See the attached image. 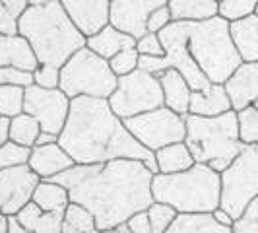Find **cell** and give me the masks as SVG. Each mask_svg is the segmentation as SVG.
I'll list each match as a JSON object with an SVG mask.
<instances>
[{
	"instance_id": "1",
	"label": "cell",
	"mask_w": 258,
	"mask_h": 233,
	"mask_svg": "<svg viewBox=\"0 0 258 233\" xmlns=\"http://www.w3.org/2000/svg\"><path fill=\"white\" fill-rule=\"evenodd\" d=\"M49 181L62 185L70 202L88 208L99 231L122 225L154 204V173L138 159L74 165Z\"/></svg>"
},
{
	"instance_id": "2",
	"label": "cell",
	"mask_w": 258,
	"mask_h": 233,
	"mask_svg": "<svg viewBox=\"0 0 258 233\" xmlns=\"http://www.w3.org/2000/svg\"><path fill=\"white\" fill-rule=\"evenodd\" d=\"M58 144L76 165L105 163L113 159H138L157 175L154 152L138 142L124 121L113 113L107 99L76 97L70 101V113Z\"/></svg>"
},
{
	"instance_id": "3",
	"label": "cell",
	"mask_w": 258,
	"mask_h": 233,
	"mask_svg": "<svg viewBox=\"0 0 258 233\" xmlns=\"http://www.w3.org/2000/svg\"><path fill=\"white\" fill-rule=\"evenodd\" d=\"M18 33L26 39L39 65L62 68L64 63L86 47V37L70 22L58 0L31 4L18 18Z\"/></svg>"
},
{
	"instance_id": "4",
	"label": "cell",
	"mask_w": 258,
	"mask_h": 233,
	"mask_svg": "<svg viewBox=\"0 0 258 233\" xmlns=\"http://www.w3.org/2000/svg\"><path fill=\"white\" fill-rule=\"evenodd\" d=\"M154 202L171 206L177 214H212L221 202V175L204 163L173 175H154Z\"/></svg>"
},
{
	"instance_id": "5",
	"label": "cell",
	"mask_w": 258,
	"mask_h": 233,
	"mask_svg": "<svg viewBox=\"0 0 258 233\" xmlns=\"http://www.w3.org/2000/svg\"><path fill=\"white\" fill-rule=\"evenodd\" d=\"M184 144L196 163H204L221 173L245 148L239 140L237 113L229 111L220 116L184 115Z\"/></svg>"
},
{
	"instance_id": "6",
	"label": "cell",
	"mask_w": 258,
	"mask_h": 233,
	"mask_svg": "<svg viewBox=\"0 0 258 233\" xmlns=\"http://www.w3.org/2000/svg\"><path fill=\"white\" fill-rule=\"evenodd\" d=\"M188 52L210 84H225L243 65L229 31V22L216 16L206 22H186Z\"/></svg>"
},
{
	"instance_id": "7",
	"label": "cell",
	"mask_w": 258,
	"mask_h": 233,
	"mask_svg": "<svg viewBox=\"0 0 258 233\" xmlns=\"http://www.w3.org/2000/svg\"><path fill=\"white\" fill-rule=\"evenodd\" d=\"M118 78L113 74L109 61L90 51L88 47L72 54L60 68V86L70 99L76 97H95L109 99L116 90Z\"/></svg>"
},
{
	"instance_id": "8",
	"label": "cell",
	"mask_w": 258,
	"mask_h": 233,
	"mask_svg": "<svg viewBox=\"0 0 258 233\" xmlns=\"http://www.w3.org/2000/svg\"><path fill=\"white\" fill-rule=\"evenodd\" d=\"M161 39V45L165 49V54L161 59L157 56H140V65L138 68L161 76L165 70H177L186 84L190 86L192 91L208 90L212 84L208 82V78L202 74V70L194 63V59L188 52V33H186V22H173L169 24L163 31L157 33Z\"/></svg>"
},
{
	"instance_id": "9",
	"label": "cell",
	"mask_w": 258,
	"mask_h": 233,
	"mask_svg": "<svg viewBox=\"0 0 258 233\" xmlns=\"http://www.w3.org/2000/svg\"><path fill=\"white\" fill-rule=\"evenodd\" d=\"M221 175V202L233 220L243 216L246 206L258 196V144L245 146L241 154L223 169Z\"/></svg>"
},
{
	"instance_id": "10",
	"label": "cell",
	"mask_w": 258,
	"mask_h": 233,
	"mask_svg": "<svg viewBox=\"0 0 258 233\" xmlns=\"http://www.w3.org/2000/svg\"><path fill=\"white\" fill-rule=\"evenodd\" d=\"M107 101L113 113L122 121L159 109L163 107V91L159 78L138 68L126 76L118 78L115 93Z\"/></svg>"
},
{
	"instance_id": "11",
	"label": "cell",
	"mask_w": 258,
	"mask_h": 233,
	"mask_svg": "<svg viewBox=\"0 0 258 233\" xmlns=\"http://www.w3.org/2000/svg\"><path fill=\"white\" fill-rule=\"evenodd\" d=\"M124 127L146 150L154 154L169 144L184 142L186 136L184 116L173 113L165 105L150 113L124 119Z\"/></svg>"
},
{
	"instance_id": "12",
	"label": "cell",
	"mask_w": 258,
	"mask_h": 233,
	"mask_svg": "<svg viewBox=\"0 0 258 233\" xmlns=\"http://www.w3.org/2000/svg\"><path fill=\"white\" fill-rule=\"evenodd\" d=\"M70 97L64 91L56 90H45L39 86H29L26 88L24 95V113L33 116L41 125L43 132L51 134H60L66 125V119L70 113Z\"/></svg>"
},
{
	"instance_id": "13",
	"label": "cell",
	"mask_w": 258,
	"mask_h": 233,
	"mask_svg": "<svg viewBox=\"0 0 258 233\" xmlns=\"http://www.w3.org/2000/svg\"><path fill=\"white\" fill-rule=\"evenodd\" d=\"M39 181L41 179L29 169L27 163L0 171V208H2V214L12 218L26 204H29Z\"/></svg>"
},
{
	"instance_id": "14",
	"label": "cell",
	"mask_w": 258,
	"mask_h": 233,
	"mask_svg": "<svg viewBox=\"0 0 258 233\" xmlns=\"http://www.w3.org/2000/svg\"><path fill=\"white\" fill-rule=\"evenodd\" d=\"M169 0H111L109 24L136 41L148 33V18Z\"/></svg>"
},
{
	"instance_id": "15",
	"label": "cell",
	"mask_w": 258,
	"mask_h": 233,
	"mask_svg": "<svg viewBox=\"0 0 258 233\" xmlns=\"http://www.w3.org/2000/svg\"><path fill=\"white\" fill-rule=\"evenodd\" d=\"M70 22L88 39L109 26L111 0H58Z\"/></svg>"
},
{
	"instance_id": "16",
	"label": "cell",
	"mask_w": 258,
	"mask_h": 233,
	"mask_svg": "<svg viewBox=\"0 0 258 233\" xmlns=\"http://www.w3.org/2000/svg\"><path fill=\"white\" fill-rule=\"evenodd\" d=\"M27 165L41 181H49L52 177L68 171L70 167H74L76 163L66 154V150L60 144L54 142L47 146H33L29 150Z\"/></svg>"
},
{
	"instance_id": "17",
	"label": "cell",
	"mask_w": 258,
	"mask_h": 233,
	"mask_svg": "<svg viewBox=\"0 0 258 233\" xmlns=\"http://www.w3.org/2000/svg\"><path fill=\"white\" fill-rule=\"evenodd\" d=\"M231 109L237 113L258 101V63H243L223 84Z\"/></svg>"
},
{
	"instance_id": "18",
	"label": "cell",
	"mask_w": 258,
	"mask_h": 233,
	"mask_svg": "<svg viewBox=\"0 0 258 233\" xmlns=\"http://www.w3.org/2000/svg\"><path fill=\"white\" fill-rule=\"evenodd\" d=\"M229 111H233L231 101H229V95L221 84H212L208 90L190 93L188 115L220 116L223 113H229Z\"/></svg>"
},
{
	"instance_id": "19",
	"label": "cell",
	"mask_w": 258,
	"mask_h": 233,
	"mask_svg": "<svg viewBox=\"0 0 258 233\" xmlns=\"http://www.w3.org/2000/svg\"><path fill=\"white\" fill-rule=\"evenodd\" d=\"M2 66H16L29 72H33L39 66L29 43L20 33H0V68Z\"/></svg>"
},
{
	"instance_id": "20",
	"label": "cell",
	"mask_w": 258,
	"mask_h": 233,
	"mask_svg": "<svg viewBox=\"0 0 258 233\" xmlns=\"http://www.w3.org/2000/svg\"><path fill=\"white\" fill-rule=\"evenodd\" d=\"M229 31L243 63H258V14L229 22Z\"/></svg>"
},
{
	"instance_id": "21",
	"label": "cell",
	"mask_w": 258,
	"mask_h": 233,
	"mask_svg": "<svg viewBox=\"0 0 258 233\" xmlns=\"http://www.w3.org/2000/svg\"><path fill=\"white\" fill-rule=\"evenodd\" d=\"M161 91H163V105L171 109L177 115H188V105H190V86L177 70H165L159 76Z\"/></svg>"
},
{
	"instance_id": "22",
	"label": "cell",
	"mask_w": 258,
	"mask_h": 233,
	"mask_svg": "<svg viewBox=\"0 0 258 233\" xmlns=\"http://www.w3.org/2000/svg\"><path fill=\"white\" fill-rule=\"evenodd\" d=\"M86 47L95 52V54H99L105 61H111L118 52L126 51V49H134L136 47V39L122 33V31H118L116 27L109 24L99 33L86 39Z\"/></svg>"
},
{
	"instance_id": "23",
	"label": "cell",
	"mask_w": 258,
	"mask_h": 233,
	"mask_svg": "<svg viewBox=\"0 0 258 233\" xmlns=\"http://www.w3.org/2000/svg\"><path fill=\"white\" fill-rule=\"evenodd\" d=\"M64 212H43L35 202H29L16 214L18 223L29 233H62Z\"/></svg>"
},
{
	"instance_id": "24",
	"label": "cell",
	"mask_w": 258,
	"mask_h": 233,
	"mask_svg": "<svg viewBox=\"0 0 258 233\" xmlns=\"http://www.w3.org/2000/svg\"><path fill=\"white\" fill-rule=\"evenodd\" d=\"M167 8L173 22H206L220 16L218 0H169Z\"/></svg>"
},
{
	"instance_id": "25",
	"label": "cell",
	"mask_w": 258,
	"mask_h": 233,
	"mask_svg": "<svg viewBox=\"0 0 258 233\" xmlns=\"http://www.w3.org/2000/svg\"><path fill=\"white\" fill-rule=\"evenodd\" d=\"M155 163H157V173L161 175H173V173H182L190 169L196 163L190 150L184 142L169 144L165 148L155 152Z\"/></svg>"
},
{
	"instance_id": "26",
	"label": "cell",
	"mask_w": 258,
	"mask_h": 233,
	"mask_svg": "<svg viewBox=\"0 0 258 233\" xmlns=\"http://www.w3.org/2000/svg\"><path fill=\"white\" fill-rule=\"evenodd\" d=\"M31 202H35L43 212H64L70 204V196L62 185L52 181H39L33 191Z\"/></svg>"
},
{
	"instance_id": "27",
	"label": "cell",
	"mask_w": 258,
	"mask_h": 233,
	"mask_svg": "<svg viewBox=\"0 0 258 233\" xmlns=\"http://www.w3.org/2000/svg\"><path fill=\"white\" fill-rule=\"evenodd\" d=\"M165 233H231V227L220 225L212 214H179Z\"/></svg>"
},
{
	"instance_id": "28",
	"label": "cell",
	"mask_w": 258,
	"mask_h": 233,
	"mask_svg": "<svg viewBox=\"0 0 258 233\" xmlns=\"http://www.w3.org/2000/svg\"><path fill=\"white\" fill-rule=\"evenodd\" d=\"M39 134H41V125H39L33 116L22 113V115L10 119L8 142L31 150L35 146V142H37Z\"/></svg>"
},
{
	"instance_id": "29",
	"label": "cell",
	"mask_w": 258,
	"mask_h": 233,
	"mask_svg": "<svg viewBox=\"0 0 258 233\" xmlns=\"http://www.w3.org/2000/svg\"><path fill=\"white\" fill-rule=\"evenodd\" d=\"M95 229V218L88 208L70 202L62 218V233H88Z\"/></svg>"
},
{
	"instance_id": "30",
	"label": "cell",
	"mask_w": 258,
	"mask_h": 233,
	"mask_svg": "<svg viewBox=\"0 0 258 233\" xmlns=\"http://www.w3.org/2000/svg\"><path fill=\"white\" fill-rule=\"evenodd\" d=\"M237 130L243 146L258 144V109L254 105L237 111Z\"/></svg>"
},
{
	"instance_id": "31",
	"label": "cell",
	"mask_w": 258,
	"mask_h": 233,
	"mask_svg": "<svg viewBox=\"0 0 258 233\" xmlns=\"http://www.w3.org/2000/svg\"><path fill=\"white\" fill-rule=\"evenodd\" d=\"M26 88L20 86H0V116L14 119L24 113Z\"/></svg>"
},
{
	"instance_id": "32",
	"label": "cell",
	"mask_w": 258,
	"mask_h": 233,
	"mask_svg": "<svg viewBox=\"0 0 258 233\" xmlns=\"http://www.w3.org/2000/svg\"><path fill=\"white\" fill-rule=\"evenodd\" d=\"M258 10V0H221L220 16L227 22L243 20L246 16H252Z\"/></svg>"
},
{
	"instance_id": "33",
	"label": "cell",
	"mask_w": 258,
	"mask_h": 233,
	"mask_svg": "<svg viewBox=\"0 0 258 233\" xmlns=\"http://www.w3.org/2000/svg\"><path fill=\"white\" fill-rule=\"evenodd\" d=\"M148 216H150V225H152V233H165L171 227V223L177 220V212L167 204L161 202H154L148 208Z\"/></svg>"
},
{
	"instance_id": "34",
	"label": "cell",
	"mask_w": 258,
	"mask_h": 233,
	"mask_svg": "<svg viewBox=\"0 0 258 233\" xmlns=\"http://www.w3.org/2000/svg\"><path fill=\"white\" fill-rule=\"evenodd\" d=\"M138 65H140V54L136 51V47L118 52V54H115V56L109 61V66H111V70H113V74H115L116 78L126 76L130 72L138 70Z\"/></svg>"
},
{
	"instance_id": "35",
	"label": "cell",
	"mask_w": 258,
	"mask_h": 233,
	"mask_svg": "<svg viewBox=\"0 0 258 233\" xmlns=\"http://www.w3.org/2000/svg\"><path fill=\"white\" fill-rule=\"evenodd\" d=\"M29 159V150L16 146L12 142H6L0 146V171L8 167H16V165H24Z\"/></svg>"
},
{
	"instance_id": "36",
	"label": "cell",
	"mask_w": 258,
	"mask_h": 233,
	"mask_svg": "<svg viewBox=\"0 0 258 233\" xmlns=\"http://www.w3.org/2000/svg\"><path fill=\"white\" fill-rule=\"evenodd\" d=\"M0 86L29 88V86H33V72L16 68V66H2L0 68Z\"/></svg>"
},
{
	"instance_id": "37",
	"label": "cell",
	"mask_w": 258,
	"mask_h": 233,
	"mask_svg": "<svg viewBox=\"0 0 258 233\" xmlns=\"http://www.w3.org/2000/svg\"><path fill=\"white\" fill-rule=\"evenodd\" d=\"M33 84L45 90H56L60 86V68L49 65H39L33 70Z\"/></svg>"
},
{
	"instance_id": "38",
	"label": "cell",
	"mask_w": 258,
	"mask_h": 233,
	"mask_svg": "<svg viewBox=\"0 0 258 233\" xmlns=\"http://www.w3.org/2000/svg\"><path fill=\"white\" fill-rule=\"evenodd\" d=\"M231 233H258V196L246 206L243 216L235 220Z\"/></svg>"
},
{
	"instance_id": "39",
	"label": "cell",
	"mask_w": 258,
	"mask_h": 233,
	"mask_svg": "<svg viewBox=\"0 0 258 233\" xmlns=\"http://www.w3.org/2000/svg\"><path fill=\"white\" fill-rule=\"evenodd\" d=\"M136 51L140 56H157L161 59L165 54V49L161 45V39L157 33H146L144 37L136 41Z\"/></svg>"
},
{
	"instance_id": "40",
	"label": "cell",
	"mask_w": 258,
	"mask_h": 233,
	"mask_svg": "<svg viewBox=\"0 0 258 233\" xmlns=\"http://www.w3.org/2000/svg\"><path fill=\"white\" fill-rule=\"evenodd\" d=\"M169 24H173V20H171V12H169L167 4H165V6H159V8L154 10L152 16L148 18V33H159V31H163Z\"/></svg>"
},
{
	"instance_id": "41",
	"label": "cell",
	"mask_w": 258,
	"mask_h": 233,
	"mask_svg": "<svg viewBox=\"0 0 258 233\" xmlns=\"http://www.w3.org/2000/svg\"><path fill=\"white\" fill-rule=\"evenodd\" d=\"M126 227H128L132 233H152V225H150L148 210L134 214V216L126 221Z\"/></svg>"
},
{
	"instance_id": "42",
	"label": "cell",
	"mask_w": 258,
	"mask_h": 233,
	"mask_svg": "<svg viewBox=\"0 0 258 233\" xmlns=\"http://www.w3.org/2000/svg\"><path fill=\"white\" fill-rule=\"evenodd\" d=\"M0 33H8V35L18 33V20L6 10L2 2H0Z\"/></svg>"
},
{
	"instance_id": "43",
	"label": "cell",
	"mask_w": 258,
	"mask_h": 233,
	"mask_svg": "<svg viewBox=\"0 0 258 233\" xmlns=\"http://www.w3.org/2000/svg\"><path fill=\"white\" fill-rule=\"evenodd\" d=\"M0 2L6 6V10L12 14L16 20L26 12L27 8H29V4H31V0H0Z\"/></svg>"
},
{
	"instance_id": "44",
	"label": "cell",
	"mask_w": 258,
	"mask_h": 233,
	"mask_svg": "<svg viewBox=\"0 0 258 233\" xmlns=\"http://www.w3.org/2000/svg\"><path fill=\"white\" fill-rule=\"evenodd\" d=\"M212 216H214V220L218 221L220 225H225V227H233V223H235V220H233L225 210H221V208L214 210V212H212Z\"/></svg>"
},
{
	"instance_id": "45",
	"label": "cell",
	"mask_w": 258,
	"mask_h": 233,
	"mask_svg": "<svg viewBox=\"0 0 258 233\" xmlns=\"http://www.w3.org/2000/svg\"><path fill=\"white\" fill-rule=\"evenodd\" d=\"M58 142V136L56 134H51V132H43L41 130V134H39L37 142H35V146H47V144H54Z\"/></svg>"
},
{
	"instance_id": "46",
	"label": "cell",
	"mask_w": 258,
	"mask_h": 233,
	"mask_svg": "<svg viewBox=\"0 0 258 233\" xmlns=\"http://www.w3.org/2000/svg\"><path fill=\"white\" fill-rule=\"evenodd\" d=\"M8 127H10V119L0 116V146L8 142Z\"/></svg>"
},
{
	"instance_id": "47",
	"label": "cell",
	"mask_w": 258,
	"mask_h": 233,
	"mask_svg": "<svg viewBox=\"0 0 258 233\" xmlns=\"http://www.w3.org/2000/svg\"><path fill=\"white\" fill-rule=\"evenodd\" d=\"M8 233H29V231H27V229H24V227L18 223L16 216H12V218L8 220Z\"/></svg>"
},
{
	"instance_id": "48",
	"label": "cell",
	"mask_w": 258,
	"mask_h": 233,
	"mask_svg": "<svg viewBox=\"0 0 258 233\" xmlns=\"http://www.w3.org/2000/svg\"><path fill=\"white\" fill-rule=\"evenodd\" d=\"M8 216L2 214V208H0V233H8Z\"/></svg>"
},
{
	"instance_id": "49",
	"label": "cell",
	"mask_w": 258,
	"mask_h": 233,
	"mask_svg": "<svg viewBox=\"0 0 258 233\" xmlns=\"http://www.w3.org/2000/svg\"><path fill=\"white\" fill-rule=\"evenodd\" d=\"M103 233H132L126 227V223H122V225H116V227H113V229H107V231H103Z\"/></svg>"
},
{
	"instance_id": "50",
	"label": "cell",
	"mask_w": 258,
	"mask_h": 233,
	"mask_svg": "<svg viewBox=\"0 0 258 233\" xmlns=\"http://www.w3.org/2000/svg\"><path fill=\"white\" fill-rule=\"evenodd\" d=\"M45 2H51V0H31V4H45ZM29 4V6H31Z\"/></svg>"
},
{
	"instance_id": "51",
	"label": "cell",
	"mask_w": 258,
	"mask_h": 233,
	"mask_svg": "<svg viewBox=\"0 0 258 233\" xmlns=\"http://www.w3.org/2000/svg\"><path fill=\"white\" fill-rule=\"evenodd\" d=\"M88 233H103V231H99V229L95 227V229H91V231H88Z\"/></svg>"
},
{
	"instance_id": "52",
	"label": "cell",
	"mask_w": 258,
	"mask_h": 233,
	"mask_svg": "<svg viewBox=\"0 0 258 233\" xmlns=\"http://www.w3.org/2000/svg\"><path fill=\"white\" fill-rule=\"evenodd\" d=\"M254 107H256V109H258V101H256V103H254Z\"/></svg>"
},
{
	"instance_id": "53",
	"label": "cell",
	"mask_w": 258,
	"mask_h": 233,
	"mask_svg": "<svg viewBox=\"0 0 258 233\" xmlns=\"http://www.w3.org/2000/svg\"><path fill=\"white\" fill-rule=\"evenodd\" d=\"M218 2H221V0H218Z\"/></svg>"
},
{
	"instance_id": "54",
	"label": "cell",
	"mask_w": 258,
	"mask_h": 233,
	"mask_svg": "<svg viewBox=\"0 0 258 233\" xmlns=\"http://www.w3.org/2000/svg\"><path fill=\"white\" fill-rule=\"evenodd\" d=\"M256 14H258V10H256Z\"/></svg>"
}]
</instances>
